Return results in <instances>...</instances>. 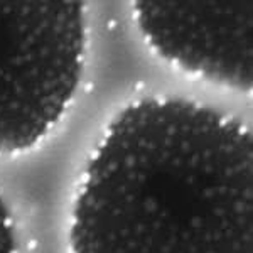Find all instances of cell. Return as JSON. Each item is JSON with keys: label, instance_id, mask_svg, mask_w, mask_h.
Segmentation results:
<instances>
[{"label": "cell", "instance_id": "cell-1", "mask_svg": "<svg viewBox=\"0 0 253 253\" xmlns=\"http://www.w3.org/2000/svg\"><path fill=\"white\" fill-rule=\"evenodd\" d=\"M69 248L253 253L252 133L187 100L128 105L88 161Z\"/></svg>", "mask_w": 253, "mask_h": 253}, {"label": "cell", "instance_id": "cell-3", "mask_svg": "<svg viewBox=\"0 0 253 253\" xmlns=\"http://www.w3.org/2000/svg\"><path fill=\"white\" fill-rule=\"evenodd\" d=\"M133 9L138 29L162 58L213 83L252 89V0H138Z\"/></svg>", "mask_w": 253, "mask_h": 253}, {"label": "cell", "instance_id": "cell-4", "mask_svg": "<svg viewBox=\"0 0 253 253\" xmlns=\"http://www.w3.org/2000/svg\"><path fill=\"white\" fill-rule=\"evenodd\" d=\"M0 253H17L14 223L2 199H0Z\"/></svg>", "mask_w": 253, "mask_h": 253}, {"label": "cell", "instance_id": "cell-2", "mask_svg": "<svg viewBox=\"0 0 253 253\" xmlns=\"http://www.w3.org/2000/svg\"><path fill=\"white\" fill-rule=\"evenodd\" d=\"M84 42L81 2L0 0V156L34 147L64 115Z\"/></svg>", "mask_w": 253, "mask_h": 253}]
</instances>
